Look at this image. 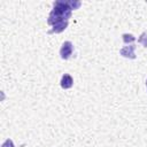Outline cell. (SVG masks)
Instances as JSON below:
<instances>
[{
    "instance_id": "cell-3",
    "label": "cell",
    "mask_w": 147,
    "mask_h": 147,
    "mask_svg": "<svg viewBox=\"0 0 147 147\" xmlns=\"http://www.w3.org/2000/svg\"><path fill=\"white\" fill-rule=\"evenodd\" d=\"M134 49H136V45L124 46V47L119 51V54H121L122 56H124V57H127V59H136Z\"/></svg>"
},
{
    "instance_id": "cell-1",
    "label": "cell",
    "mask_w": 147,
    "mask_h": 147,
    "mask_svg": "<svg viewBox=\"0 0 147 147\" xmlns=\"http://www.w3.org/2000/svg\"><path fill=\"white\" fill-rule=\"evenodd\" d=\"M80 1H74V0H57L53 2V9L49 13V16L47 18V23L49 25H55L60 22H68L71 17V11L74 9H78L80 7Z\"/></svg>"
},
{
    "instance_id": "cell-5",
    "label": "cell",
    "mask_w": 147,
    "mask_h": 147,
    "mask_svg": "<svg viewBox=\"0 0 147 147\" xmlns=\"http://www.w3.org/2000/svg\"><path fill=\"white\" fill-rule=\"evenodd\" d=\"M122 37H123V41L125 44H130V42H133L136 40V37L133 34H131V33H124Z\"/></svg>"
},
{
    "instance_id": "cell-7",
    "label": "cell",
    "mask_w": 147,
    "mask_h": 147,
    "mask_svg": "<svg viewBox=\"0 0 147 147\" xmlns=\"http://www.w3.org/2000/svg\"><path fill=\"white\" fill-rule=\"evenodd\" d=\"M1 147H15V146H14V142H13L11 139H7V140L1 145Z\"/></svg>"
},
{
    "instance_id": "cell-4",
    "label": "cell",
    "mask_w": 147,
    "mask_h": 147,
    "mask_svg": "<svg viewBox=\"0 0 147 147\" xmlns=\"http://www.w3.org/2000/svg\"><path fill=\"white\" fill-rule=\"evenodd\" d=\"M60 85H61V87L64 88V90H68V88L72 87V85H74V79H72V77H71L69 74H64V75L62 76V78H61Z\"/></svg>"
},
{
    "instance_id": "cell-6",
    "label": "cell",
    "mask_w": 147,
    "mask_h": 147,
    "mask_svg": "<svg viewBox=\"0 0 147 147\" xmlns=\"http://www.w3.org/2000/svg\"><path fill=\"white\" fill-rule=\"evenodd\" d=\"M138 42L142 44L144 47H147V32H142L138 39Z\"/></svg>"
},
{
    "instance_id": "cell-8",
    "label": "cell",
    "mask_w": 147,
    "mask_h": 147,
    "mask_svg": "<svg viewBox=\"0 0 147 147\" xmlns=\"http://www.w3.org/2000/svg\"><path fill=\"white\" fill-rule=\"evenodd\" d=\"M146 86H147V80H146Z\"/></svg>"
},
{
    "instance_id": "cell-2",
    "label": "cell",
    "mask_w": 147,
    "mask_h": 147,
    "mask_svg": "<svg viewBox=\"0 0 147 147\" xmlns=\"http://www.w3.org/2000/svg\"><path fill=\"white\" fill-rule=\"evenodd\" d=\"M74 52V45L71 41H64L61 46V49H60V55H61V59L63 60H68L71 54Z\"/></svg>"
}]
</instances>
